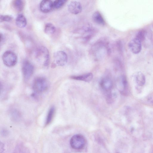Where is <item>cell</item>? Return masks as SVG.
<instances>
[{"label": "cell", "mask_w": 153, "mask_h": 153, "mask_svg": "<svg viewBox=\"0 0 153 153\" xmlns=\"http://www.w3.org/2000/svg\"><path fill=\"white\" fill-rule=\"evenodd\" d=\"M108 42L105 39L99 40L92 46L91 49V53L95 56H102L105 52L109 53Z\"/></svg>", "instance_id": "obj_1"}, {"label": "cell", "mask_w": 153, "mask_h": 153, "mask_svg": "<svg viewBox=\"0 0 153 153\" xmlns=\"http://www.w3.org/2000/svg\"><path fill=\"white\" fill-rule=\"evenodd\" d=\"M35 56L37 61L45 66H47L50 61V55L48 49L42 46L38 48L35 51Z\"/></svg>", "instance_id": "obj_2"}, {"label": "cell", "mask_w": 153, "mask_h": 153, "mask_svg": "<svg viewBox=\"0 0 153 153\" xmlns=\"http://www.w3.org/2000/svg\"><path fill=\"white\" fill-rule=\"evenodd\" d=\"M49 86V84L48 80L42 77L36 78L33 81V89L37 93L45 91L48 89Z\"/></svg>", "instance_id": "obj_3"}, {"label": "cell", "mask_w": 153, "mask_h": 153, "mask_svg": "<svg viewBox=\"0 0 153 153\" xmlns=\"http://www.w3.org/2000/svg\"><path fill=\"white\" fill-rule=\"evenodd\" d=\"M2 59L4 64L8 67H12L16 65L17 62V57L15 53L8 51L4 53Z\"/></svg>", "instance_id": "obj_4"}, {"label": "cell", "mask_w": 153, "mask_h": 153, "mask_svg": "<svg viewBox=\"0 0 153 153\" xmlns=\"http://www.w3.org/2000/svg\"><path fill=\"white\" fill-rule=\"evenodd\" d=\"M85 142V139L82 135L77 134L74 135L71 138L70 144L73 149L79 150L84 147Z\"/></svg>", "instance_id": "obj_5"}, {"label": "cell", "mask_w": 153, "mask_h": 153, "mask_svg": "<svg viewBox=\"0 0 153 153\" xmlns=\"http://www.w3.org/2000/svg\"><path fill=\"white\" fill-rule=\"evenodd\" d=\"M22 70L24 80L28 81L32 76L34 72L33 65L29 61H24L22 65Z\"/></svg>", "instance_id": "obj_6"}, {"label": "cell", "mask_w": 153, "mask_h": 153, "mask_svg": "<svg viewBox=\"0 0 153 153\" xmlns=\"http://www.w3.org/2000/svg\"><path fill=\"white\" fill-rule=\"evenodd\" d=\"M54 61L56 65L63 66L67 63L68 56L66 53L62 51H57L54 55Z\"/></svg>", "instance_id": "obj_7"}, {"label": "cell", "mask_w": 153, "mask_h": 153, "mask_svg": "<svg viewBox=\"0 0 153 153\" xmlns=\"http://www.w3.org/2000/svg\"><path fill=\"white\" fill-rule=\"evenodd\" d=\"M141 42L134 37L129 42L128 46L131 51L134 54L139 53L141 50Z\"/></svg>", "instance_id": "obj_8"}, {"label": "cell", "mask_w": 153, "mask_h": 153, "mask_svg": "<svg viewBox=\"0 0 153 153\" xmlns=\"http://www.w3.org/2000/svg\"><path fill=\"white\" fill-rule=\"evenodd\" d=\"M68 9L71 13L76 15L80 13L82 10V6L79 1H73L68 4Z\"/></svg>", "instance_id": "obj_9"}, {"label": "cell", "mask_w": 153, "mask_h": 153, "mask_svg": "<svg viewBox=\"0 0 153 153\" xmlns=\"http://www.w3.org/2000/svg\"><path fill=\"white\" fill-rule=\"evenodd\" d=\"M39 7L42 12L44 13H48L53 8V2L51 0H42L40 3Z\"/></svg>", "instance_id": "obj_10"}, {"label": "cell", "mask_w": 153, "mask_h": 153, "mask_svg": "<svg viewBox=\"0 0 153 153\" xmlns=\"http://www.w3.org/2000/svg\"><path fill=\"white\" fill-rule=\"evenodd\" d=\"M100 84L102 88L107 92L110 91L112 86L111 79L108 77L102 78Z\"/></svg>", "instance_id": "obj_11"}, {"label": "cell", "mask_w": 153, "mask_h": 153, "mask_svg": "<svg viewBox=\"0 0 153 153\" xmlns=\"http://www.w3.org/2000/svg\"><path fill=\"white\" fill-rule=\"evenodd\" d=\"M92 19L95 23L99 25H104L105 24V22L103 17L98 11H96L93 13Z\"/></svg>", "instance_id": "obj_12"}, {"label": "cell", "mask_w": 153, "mask_h": 153, "mask_svg": "<svg viewBox=\"0 0 153 153\" xmlns=\"http://www.w3.org/2000/svg\"><path fill=\"white\" fill-rule=\"evenodd\" d=\"M93 78V74L91 73L79 76H73L71 77V78L74 79L82 81L87 82L91 81Z\"/></svg>", "instance_id": "obj_13"}, {"label": "cell", "mask_w": 153, "mask_h": 153, "mask_svg": "<svg viewBox=\"0 0 153 153\" xmlns=\"http://www.w3.org/2000/svg\"><path fill=\"white\" fill-rule=\"evenodd\" d=\"M16 25L19 27H24L27 25L26 19L23 14H19L16 18Z\"/></svg>", "instance_id": "obj_14"}, {"label": "cell", "mask_w": 153, "mask_h": 153, "mask_svg": "<svg viewBox=\"0 0 153 153\" xmlns=\"http://www.w3.org/2000/svg\"><path fill=\"white\" fill-rule=\"evenodd\" d=\"M135 78L136 83L138 86H141L144 85L146 79L144 75L142 72H138L137 73Z\"/></svg>", "instance_id": "obj_15"}, {"label": "cell", "mask_w": 153, "mask_h": 153, "mask_svg": "<svg viewBox=\"0 0 153 153\" xmlns=\"http://www.w3.org/2000/svg\"><path fill=\"white\" fill-rule=\"evenodd\" d=\"M13 7L17 11H22L24 8L25 5L24 1L22 0H15L13 1Z\"/></svg>", "instance_id": "obj_16"}, {"label": "cell", "mask_w": 153, "mask_h": 153, "mask_svg": "<svg viewBox=\"0 0 153 153\" xmlns=\"http://www.w3.org/2000/svg\"><path fill=\"white\" fill-rule=\"evenodd\" d=\"M55 109L54 106L51 107L49 109L47 115L45 124L48 125L52 121L55 113Z\"/></svg>", "instance_id": "obj_17"}, {"label": "cell", "mask_w": 153, "mask_h": 153, "mask_svg": "<svg viewBox=\"0 0 153 153\" xmlns=\"http://www.w3.org/2000/svg\"><path fill=\"white\" fill-rule=\"evenodd\" d=\"M55 30V27L52 24L48 23L45 25L44 31L48 35L52 34L54 33Z\"/></svg>", "instance_id": "obj_18"}, {"label": "cell", "mask_w": 153, "mask_h": 153, "mask_svg": "<svg viewBox=\"0 0 153 153\" xmlns=\"http://www.w3.org/2000/svg\"><path fill=\"white\" fill-rule=\"evenodd\" d=\"M65 0H56L53 2V8L59 9L62 7L66 3Z\"/></svg>", "instance_id": "obj_19"}, {"label": "cell", "mask_w": 153, "mask_h": 153, "mask_svg": "<svg viewBox=\"0 0 153 153\" xmlns=\"http://www.w3.org/2000/svg\"><path fill=\"white\" fill-rule=\"evenodd\" d=\"M146 32L144 30H141L139 31L136 33L135 38L142 42L145 38Z\"/></svg>", "instance_id": "obj_20"}, {"label": "cell", "mask_w": 153, "mask_h": 153, "mask_svg": "<svg viewBox=\"0 0 153 153\" xmlns=\"http://www.w3.org/2000/svg\"><path fill=\"white\" fill-rule=\"evenodd\" d=\"M0 22H10L13 19L12 17L9 15H0Z\"/></svg>", "instance_id": "obj_21"}, {"label": "cell", "mask_w": 153, "mask_h": 153, "mask_svg": "<svg viewBox=\"0 0 153 153\" xmlns=\"http://www.w3.org/2000/svg\"><path fill=\"white\" fill-rule=\"evenodd\" d=\"M0 38H1V41H0V43H1V42H2L4 40V37L3 36V35L1 33L0 34Z\"/></svg>", "instance_id": "obj_22"}, {"label": "cell", "mask_w": 153, "mask_h": 153, "mask_svg": "<svg viewBox=\"0 0 153 153\" xmlns=\"http://www.w3.org/2000/svg\"></svg>", "instance_id": "obj_23"}]
</instances>
